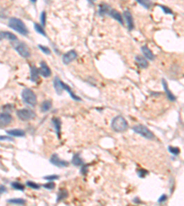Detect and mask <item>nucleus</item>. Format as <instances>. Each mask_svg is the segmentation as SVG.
<instances>
[{"label": "nucleus", "mask_w": 184, "mask_h": 206, "mask_svg": "<svg viewBox=\"0 0 184 206\" xmlns=\"http://www.w3.org/2000/svg\"><path fill=\"white\" fill-rule=\"evenodd\" d=\"M9 27L16 31H18L19 34L27 36L29 34V30L28 28L26 27V25L24 24V22L18 19V18H11L9 19Z\"/></svg>", "instance_id": "nucleus-1"}, {"label": "nucleus", "mask_w": 184, "mask_h": 206, "mask_svg": "<svg viewBox=\"0 0 184 206\" xmlns=\"http://www.w3.org/2000/svg\"><path fill=\"white\" fill-rule=\"evenodd\" d=\"M111 128L118 133L124 132L128 128V123L125 118L122 116H118L114 117L111 121Z\"/></svg>", "instance_id": "nucleus-2"}, {"label": "nucleus", "mask_w": 184, "mask_h": 206, "mask_svg": "<svg viewBox=\"0 0 184 206\" xmlns=\"http://www.w3.org/2000/svg\"><path fill=\"white\" fill-rule=\"evenodd\" d=\"M21 97L22 100L25 104L30 106H35L37 104V97L35 95V93H33V91H31L30 89H24L21 93Z\"/></svg>", "instance_id": "nucleus-3"}, {"label": "nucleus", "mask_w": 184, "mask_h": 206, "mask_svg": "<svg viewBox=\"0 0 184 206\" xmlns=\"http://www.w3.org/2000/svg\"><path fill=\"white\" fill-rule=\"evenodd\" d=\"M133 130L137 133V134H139L140 136L144 137L145 138L147 139H153L155 138V135L153 134V132H151L150 129H148L146 126L144 125H136L133 127Z\"/></svg>", "instance_id": "nucleus-4"}, {"label": "nucleus", "mask_w": 184, "mask_h": 206, "mask_svg": "<svg viewBox=\"0 0 184 206\" xmlns=\"http://www.w3.org/2000/svg\"><path fill=\"white\" fill-rule=\"evenodd\" d=\"M17 116L22 121H30V120H32V119H34L36 117V114L32 110L26 109V108L18 110L17 111Z\"/></svg>", "instance_id": "nucleus-5"}, {"label": "nucleus", "mask_w": 184, "mask_h": 206, "mask_svg": "<svg viewBox=\"0 0 184 206\" xmlns=\"http://www.w3.org/2000/svg\"><path fill=\"white\" fill-rule=\"evenodd\" d=\"M50 162L53 165H55V166H56L58 168H65V167H67L69 165L68 161L61 160L57 154H53L52 157L50 158Z\"/></svg>", "instance_id": "nucleus-6"}, {"label": "nucleus", "mask_w": 184, "mask_h": 206, "mask_svg": "<svg viewBox=\"0 0 184 206\" xmlns=\"http://www.w3.org/2000/svg\"><path fill=\"white\" fill-rule=\"evenodd\" d=\"M15 49H16V50L18 51V53H19L21 57H23V58H25V59H27V58H29V57L30 56V51L29 48H28L24 43H19V44H18V45L15 47Z\"/></svg>", "instance_id": "nucleus-7"}, {"label": "nucleus", "mask_w": 184, "mask_h": 206, "mask_svg": "<svg viewBox=\"0 0 184 206\" xmlns=\"http://www.w3.org/2000/svg\"><path fill=\"white\" fill-rule=\"evenodd\" d=\"M77 58V53L75 49H71L69 51H67L66 53L64 54L63 56V62L65 64H69L70 62H72L73 61H75Z\"/></svg>", "instance_id": "nucleus-8"}, {"label": "nucleus", "mask_w": 184, "mask_h": 206, "mask_svg": "<svg viewBox=\"0 0 184 206\" xmlns=\"http://www.w3.org/2000/svg\"><path fill=\"white\" fill-rule=\"evenodd\" d=\"M12 121V117L8 113L0 114V127H4L9 126Z\"/></svg>", "instance_id": "nucleus-9"}, {"label": "nucleus", "mask_w": 184, "mask_h": 206, "mask_svg": "<svg viewBox=\"0 0 184 206\" xmlns=\"http://www.w3.org/2000/svg\"><path fill=\"white\" fill-rule=\"evenodd\" d=\"M39 72H40V74L42 75L43 77H50L52 75V71L45 62H41V68Z\"/></svg>", "instance_id": "nucleus-10"}, {"label": "nucleus", "mask_w": 184, "mask_h": 206, "mask_svg": "<svg viewBox=\"0 0 184 206\" xmlns=\"http://www.w3.org/2000/svg\"><path fill=\"white\" fill-rule=\"evenodd\" d=\"M54 86H55V90L57 93V94L61 95L65 89H64V83L61 81V79L58 76H56L54 79Z\"/></svg>", "instance_id": "nucleus-11"}, {"label": "nucleus", "mask_w": 184, "mask_h": 206, "mask_svg": "<svg viewBox=\"0 0 184 206\" xmlns=\"http://www.w3.org/2000/svg\"><path fill=\"white\" fill-rule=\"evenodd\" d=\"M123 17L125 18V19H126V21H127L129 30H133V28H134V22H133V16L131 15V13H130L128 10H125V11L123 12Z\"/></svg>", "instance_id": "nucleus-12"}, {"label": "nucleus", "mask_w": 184, "mask_h": 206, "mask_svg": "<svg viewBox=\"0 0 184 206\" xmlns=\"http://www.w3.org/2000/svg\"><path fill=\"white\" fill-rule=\"evenodd\" d=\"M40 78V72L35 65H30V80L31 82H37Z\"/></svg>", "instance_id": "nucleus-13"}, {"label": "nucleus", "mask_w": 184, "mask_h": 206, "mask_svg": "<svg viewBox=\"0 0 184 206\" xmlns=\"http://www.w3.org/2000/svg\"><path fill=\"white\" fill-rule=\"evenodd\" d=\"M53 124H54L55 132L57 134V137L60 138V137H61V128H62V121H61V119L58 118V117L53 118Z\"/></svg>", "instance_id": "nucleus-14"}, {"label": "nucleus", "mask_w": 184, "mask_h": 206, "mask_svg": "<svg viewBox=\"0 0 184 206\" xmlns=\"http://www.w3.org/2000/svg\"><path fill=\"white\" fill-rule=\"evenodd\" d=\"M142 51H143V53H144V56L145 58L150 60V61H154L155 60V55L154 53L151 51V49L147 47V46H143L142 48Z\"/></svg>", "instance_id": "nucleus-15"}, {"label": "nucleus", "mask_w": 184, "mask_h": 206, "mask_svg": "<svg viewBox=\"0 0 184 206\" xmlns=\"http://www.w3.org/2000/svg\"><path fill=\"white\" fill-rule=\"evenodd\" d=\"M135 61H136V63L138 64V66H139L140 68H147L148 65H149L147 59L143 56H140V55H137L135 57Z\"/></svg>", "instance_id": "nucleus-16"}, {"label": "nucleus", "mask_w": 184, "mask_h": 206, "mask_svg": "<svg viewBox=\"0 0 184 206\" xmlns=\"http://www.w3.org/2000/svg\"><path fill=\"white\" fill-rule=\"evenodd\" d=\"M162 84H163L164 90H165V92H166V95H167V97L168 98V100H170V101H172V102L176 101V97H175V95H174V94L171 93V91L168 89V83H167V82H166L164 79L162 80Z\"/></svg>", "instance_id": "nucleus-17"}, {"label": "nucleus", "mask_w": 184, "mask_h": 206, "mask_svg": "<svg viewBox=\"0 0 184 206\" xmlns=\"http://www.w3.org/2000/svg\"><path fill=\"white\" fill-rule=\"evenodd\" d=\"M109 15H110L112 19H116V20H117L120 24L123 25V19H122V14H121V13H119L117 10L111 9V10H110V12H109Z\"/></svg>", "instance_id": "nucleus-18"}, {"label": "nucleus", "mask_w": 184, "mask_h": 206, "mask_svg": "<svg viewBox=\"0 0 184 206\" xmlns=\"http://www.w3.org/2000/svg\"><path fill=\"white\" fill-rule=\"evenodd\" d=\"M110 10H111V8L107 4H101L99 6V15L100 16H105V15L109 14Z\"/></svg>", "instance_id": "nucleus-19"}, {"label": "nucleus", "mask_w": 184, "mask_h": 206, "mask_svg": "<svg viewBox=\"0 0 184 206\" xmlns=\"http://www.w3.org/2000/svg\"><path fill=\"white\" fill-rule=\"evenodd\" d=\"M7 133L13 137H24L25 136V131L22 129H10V130H8Z\"/></svg>", "instance_id": "nucleus-20"}, {"label": "nucleus", "mask_w": 184, "mask_h": 206, "mask_svg": "<svg viewBox=\"0 0 184 206\" xmlns=\"http://www.w3.org/2000/svg\"><path fill=\"white\" fill-rule=\"evenodd\" d=\"M52 106H53V105H52V102L51 101H43L42 103H41V111L42 112H48L51 108H52Z\"/></svg>", "instance_id": "nucleus-21"}, {"label": "nucleus", "mask_w": 184, "mask_h": 206, "mask_svg": "<svg viewBox=\"0 0 184 206\" xmlns=\"http://www.w3.org/2000/svg\"><path fill=\"white\" fill-rule=\"evenodd\" d=\"M72 163L76 166V167H79V166H82L84 164V161L83 160L81 159L80 155L79 154H75V155L73 156V159H72Z\"/></svg>", "instance_id": "nucleus-22"}, {"label": "nucleus", "mask_w": 184, "mask_h": 206, "mask_svg": "<svg viewBox=\"0 0 184 206\" xmlns=\"http://www.w3.org/2000/svg\"><path fill=\"white\" fill-rule=\"evenodd\" d=\"M67 196H68V191L65 189H60V191L57 193V200H56L57 202L65 200V198H67Z\"/></svg>", "instance_id": "nucleus-23"}, {"label": "nucleus", "mask_w": 184, "mask_h": 206, "mask_svg": "<svg viewBox=\"0 0 184 206\" xmlns=\"http://www.w3.org/2000/svg\"><path fill=\"white\" fill-rule=\"evenodd\" d=\"M64 89H65V91H67V92H68V93L70 94V96H71L74 100H76V101H81V99H80L77 95H76V94H75V93L71 90V88H70L68 85H66L65 83H64Z\"/></svg>", "instance_id": "nucleus-24"}, {"label": "nucleus", "mask_w": 184, "mask_h": 206, "mask_svg": "<svg viewBox=\"0 0 184 206\" xmlns=\"http://www.w3.org/2000/svg\"><path fill=\"white\" fill-rule=\"evenodd\" d=\"M8 202L9 203H11V204H18V205H23L26 203V201L23 200V199H20V198H16V199H10V200H8Z\"/></svg>", "instance_id": "nucleus-25"}, {"label": "nucleus", "mask_w": 184, "mask_h": 206, "mask_svg": "<svg viewBox=\"0 0 184 206\" xmlns=\"http://www.w3.org/2000/svg\"><path fill=\"white\" fill-rule=\"evenodd\" d=\"M34 28H35V30L38 32V33H40L41 35H42V36H44V37H46V33H45V30L43 29V28L41 26V25H39L38 23H35L34 24Z\"/></svg>", "instance_id": "nucleus-26"}, {"label": "nucleus", "mask_w": 184, "mask_h": 206, "mask_svg": "<svg viewBox=\"0 0 184 206\" xmlns=\"http://www.w3.org/2000/svg\"><path fill=\"white\" fill-rule=\"evenodd\" d=\"M2 34H3V38H5V39H9L10 40H16L17 39L16 35H14V34H12L10 32L5 31V32H2Z\"/></svg>", "instance_id": "nucleus-27"}, {"label": "nucleus", "mask_w": 184, "mask_h": 206, "mask_svg": "<svg viewBox=\"0 0 184 206\" xmlns=\"http://www.w3.org/2000/svg\"><path fill=\"white\" fill-rule=\"evenodd\" d=\"M11 186H12L13 189L18 190V191H24L25 190V186L23 184L19 183V182H16V181L15 182H12L11 183Z\"/></svg>", "instance_id": "nucleus-28"}, {"label": "nucleus", "mask_w": 184, "mask_h": 206, "mask_svg": "<svg viewBox=\"0 0 184 206\" xmlns=\"http://www.w3.org/2000/svg\"><path fill=\"white\" fill-rule=\"evenodd\" d=\"M136 1L139 3L140 5H142L144 8H146L147 9L150 8V6H151V2L148 1V0H136Z\"/></svg>", "instance_id": "nucleus-29"}, {"label": "nucleus", "mask_w": 184, "mask_h": 206, "mask_svg": "<svg viewBox=\"0 0 184 206\" xmlns=\"http://www.w3.org/2000/svg\"><path fill=\"white\" fill-rule=\"evenodd\" d=\"M168 151H169L171 154H173V155L178 156L179 154V152H180V149H179V147H172V146H169V147H168Z\"/></svg>", "instance_id": "nucleus-30"}, {"label": "nucleus", "mask_w": 184, "mask_h": 206, "mask_svg": "<svg viewBox=\"0 0 184 206\" xmlns=\"http://www.w3.org/2000/svg\"><path fill=\"white\" fill-rule=\"evenodd\" d=\"M26 185L29 186V187L31 188V189H34V190H38V189L41 188V186H40L38 183H36V182H34V181H28L26 182Z\"/></svg>", "instance_id": "nucleus-31"}, {"label": "nucleus", "mask_w": 184, "mask_h": 206, "mask_svg": "<svg viewBox=\"0 0 184 206\" xmlns=\"http://www.w3.org/2000/svg\"><path fill=\"white\" fill-rule=\"evenodd\" d=\"M38 47H39V49H41L43 51V53L48 54V55L51 54V50H50V49L48 47H45V46H42V45H39Z\"/></svg>", "instance_id": "nucleus-32"}, {"label": "nucleus", "mask_w": 184, "mask_h": 206, "mask_svg": "<svg viewBox=\"0 0 184 206\" xmlns=\"http://www.w3.org/2000/svg\"><path fill=\"white\" fill-rule=\"evenodd\" d=\"M137 173H138V176H139L140 178H145L146 175L148 173V171L144 170V169H142V170H137Z\"/></svg>", "instance_id": "nucleus-33"}, {"label": "nucleus", "mask_w": 184, "mask_h": 206, "mask_svg": "<svg viewBox=\"0 0 184 206\" xmlns=\"http://www.w3.org/2000/svg\"><path fill=\"white\" fill-rule=\"evenodd\" d=\"M43 187L45 189H48V190H54L55 188V184L53 181H51V182H48V183H45L43 185Z\"/></svg>", "instance_id": "nucleus-34"}, {"label": "nucleus", "mask_w": 184, "mask_h": 206, "mask_svg": "<svg viewBox=\"0 0 184 206\" xmlns=\"http://www.w3.org/2000/svg\"><path fill=\"white\" fill-rule=\"evenodd\" d=\"M159 8L164 11V13H166V14H169V15H172L173 14V11L169 8H168V7H165V6H159Z\"/></svg>", "instance_id": "nucleus-35"}, {"label": "nucleus", "mask_w": 184, "mask_h": 206, "mask_svg": "<svg viewBox=\"0 0 184 206\" xmlns=\"http://www.w3.org/2000/svg\"><path fill=\"white\" fill-rule=\"evenodd\" d=\"M40 19H41V25L42 26H45V22H46V12L45 11H42L41 12V17H40Z\"/></svg>", "instance_id": "nucleus-36"}, {"label": "nucleus", "mask_w": 184, "mask_h": 206, "mask_svg": "<svg viewBox=\"0 0 184 206\" xmlns=\"http://www.w3.org/2000/svg\"><path fill=\"white\" fill-rule=\"evenodd\" d=\"M43 179L47 180V181H55V180H58L59 176L58 175H48V176H45Z\"/></svg>", "instance_id": "nucleus-37"}, {"label": "nucleus", "mask_w": 184, "mask_h": 206, "mask_svg": "<svg viewBox=\"0 0 184 206\" xmlns=\"http://www.w3.org/2000/svg\"><path fill=\"white\" fill-rule=\"evenodd\" d=\"M167 198H168V196H167L166 194L161 195V196H160V198L158 199V202H159V203H163L164 201H167Z\"/></svg>", "instance_id": "nucleus-38"}, {"label": "nucleus", "mask_w": 184, "mask_h": 206, "mask_svg": "<svg viewBox=\"0 0 184 206\" xmlns=\"http://www.w3.org/2000/svg\"><path fill=\"white\" fill-rule=\"evenodd\" d=\"M4 140H9V141H12L13 138L10 137H4V136H0V141H4Z\"/></svg>", "instance_id": "nucleus-39"}, {"label": "nucleus", "mask_w": 184, "mask_h": 206, "mask_svg": "<svg viewBox=\"0 0 184 206\" xmlns=\"http://www.w3.org/2000/svg\"><path fill=\"white\" fill-rule=\"evenodd\" d=\"M87 168H88V165H84L83 164V167H82V170H81V173L86 175L87 172Z\"/></svg>", "instance_id": "nucleus-40"}, {"label": "nucleus", "mask_w": 184, "mask_h": 206, "mask_svg": "<svg viewBox=\"0 0 184 206\" xmlns=\"http://www.w3.org/2000/svg\"><path fill=\"white\" fill-rule=\"evenodd\" d=\"M7 191V188L4 185H0V194Z\"/></svg>", "instance_id": "nucleus-41"}, {"label": "nucleus", "mask_w": 184, "mask_h": 206, "mask_svg": "<svg viewBox=\"0 0 184 206\" xmlns=\"http://www.w3.org/2000/svg\"><path fill=\"white\" fill-rule=\"evenodd\" d=\"M2 39H4L3 38V34H2V32H0V41L2 40Z\"/></svg>", "instance_id": "nucleus-42"}, {"label": "nucleus", "mask_w": 184, "mask_h": 206, "mask_svg": "<svg viewBox=\"0 0 184 206\" xmlns=\"http://www.w3.org/2000/svg\"><path fill=\"white\" fill-rule=\"evenodd\" d=\"M30 1H31L32 3H36V1H37V0H30Z\"/></svg>", "instance_id": "nucleus-43"}, {"label": "nucleus", "mask_w": 184, "mask_h": 206, "mask_svg": "<svg viewBox=\"0 0 184 206\" xmlns=\"http://www.w3.org/2000/svg\"><path fill=\"white\" fill-rule=\"evenodd\" d=\"M88 1H89V2H94L95 0H88Z\"/></svg>", "instance_id": "nucleus-44"}]
</instances>
